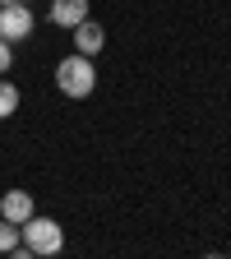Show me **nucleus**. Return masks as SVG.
Wrapping results in <instances>:
<instances>
[{
  "label": "nucleus",
  "instance_id": "obj_4",
  "mask_svg": "<svg viewBox=\"0 0 231 259\" xmlns=\"http://www.w3.org/2000/svg\"><path fill=\"white\" fill-rule=\"evenodd\" d=\"M32 213H37V208H32V194H28V190H5V194H0V218L28 222Z\"/></svg>",
  "mask_w": 231,
  "mask_h": 259
},
{
  "label": "nucleus",
  "instance_id": "obj_9",
  "mask_svg": "<svg viewBox=\"0 0 231 259\" xmlns=\"http://www.w3.org/2000/svg\"><path fill=\"white\" fill-rule=\"evenodd\" d=\"M10 65H14V47H10L5 37H0V74H5V70H10Z\"/></svg>",
  "mask_w": 231,
  "mask_h": 259
},
{
  "label": "nucleus",
  "instance_id": "obj_5",
  "mask_svg": "<svg viewBox=\"0 0 231 259\" xmlns=\"http://www.w3.org/2000/svg\"><path fill=\"white\" fill-rule=\"evenodd\" d=\"M74 47H79V56H97V51L107 47V32H102V23H93V19L74 23Z\"/></svg>",
  "mask_w": 231,
  "mask_h": 259
},
{
  "label": "nucleus",
  "instance_id": "obj_7",
  "mask_svg": "<svg viewBox=\"0 0 231 259\" xmlns=\"http://www.w3.org/2000/svg\"><path fill=\"white\" fill-rule=\"evenodd\" d=\"M19 241H23V232H19V222H10V218H0V254H14V250H19Z\"/></svg>",
  "mask_w": 231,
  "mask_h": 259
},
{
  "label": "nucleus",
  "instance_id": "obj_3",
  "mask_svg": "<svg viewBox=\"0 0 231 259\" xmlns=\"http://www.w3.org/2000/svg\"><path fill=\"white\" fill-rule=\"evenodd\" d=\"M32 10H28V0H14V5H0V37H5L10 47L14 42H23V37H32Z\"/></svg>",
  "mask_w": 231,
  "mask_h": 259
},
{
  "label": "nucleus",
  "instance_id": "obj_2",
  "mask_svg": "<svg viewBox=\"0 0 231 259\" xmlns=\"http://www.w3.org/2000/svg\"><path fill=\"white\" fill-rule=\"evenodd\" d=\"M56 88L65 93V97H88L93 88H97V70H93V56H65L60 65H56Z\"/></svg>",
  "mask_w": 231,
  "mask_h": 259
},
{
  "label": "nucleus",
  "instance_id": "obj_8",
  "mask_svg": "<svg viewBox=\"0 0 231 259\" xmlns=\"http://www.w3.org/2000/svg\"><path fill=\"white\" fill-rule=\"evenodd\" d=\"M14 111H19V88H14L10 79H0V120L14 116Z\"/></svg>",
  "mask_w": 231,
  "mask_h": 259
},
{
  "label": "nucleus",
  "instance_id": "obj_10",
  "mask_svg": "<svg viewBox=\"0 0 231 259\" xmlns=\"http://www.w3.org/2000/svg\"><path fill=\"white\" fill-rule=\"evenodd\" d=\"M0 5H14V0H0Z\"/></svg>",
  "mask_w": 231,
  "mask_h": 259
},
{
  "label": "nucleus",
  "instance_id": "obj_6",
  "mask_svg": "<svg viewBox=\"0 0 231 259\" xmlns=\"http://www.w3.org/2000/svg\"><path fill=\"white\" fill-rule=\"evenodd\" d=\"M88 19V0H51V23L56 28H74Z\"/></svg>",
  "mask_w": 231,
  "mask_h": 259
},
{
  "label": "nucleus",
  "instance_id": "obj_1",
  "mask_svg": "<svg viewBox=\"0 0 231 259\" xmlns=\"http://www.w3.org/2000/svg\"><path fill=\"white\" fill-rule=\"evenodd\" d=\"M19 232H23V241H19L14 254H37V259H47V254H60V245H65V227L56 218H37V213H32L28 222H19Z\"/></svg>",
  "mask_w": 231,
  "mask_h": 259
}]
</instances>
